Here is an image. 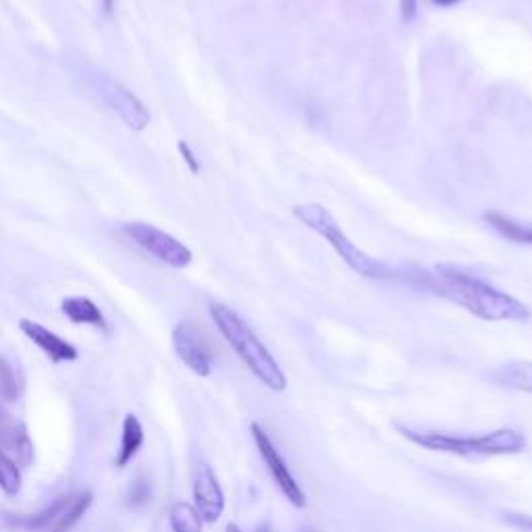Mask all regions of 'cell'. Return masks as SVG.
I'll use <instances>...</instances> for the list:
<instances>
[{
	"instance_id": "obj_1",
	"label": "cell",
	"mask_w": 532,
	"mask_h": 532,
	"mask_svg": "<svg viewBox=\"0 0 532 532\" xmlns=\"http://www.w3.org/2000/svg\"><path fill=\"white\" fill-rule=\"evenodd\" d=\"M422 287L431 289L433 294L454 302L468 310L472 316L489 323L501 321H528L530 308L505 294L495 285L487 283L481 277H474L454 264H437L431 271H422L416 275Z\"/></svg>"
},
{
	"instance_id": "obj_2",
	"label": "cell",
	"mask_w": 532,
	"mask_h": 532,
	"mask_svg": "<svg viewBox=\"0 0 532 532\" xmlns=\"http://www.w3.org/2000/svg\"><path fill=\"white\" fill-rule=\"evenodd\" d=\"M397 431L418 447L458 458L516 456L526 449V437L508 427L485 435H451L441 431H420L412 427H397Z\"/></svg>"
},
{
	"instance_id": "obj_3",
	"label": "cell",
	"mask_w": 532,
	"mask_h": 532,
	"mask_svg": "<svg viewBox=\"0 0 532 532\" xmlns=\"http://www.w3.org/2000/svg\"><path fill=\"white\" fill-rule=\"evenodd\" d=\"M210 316L239 360L250 368L252 375L271 391H285V372L244 318L225 304H210Z\"/></svg>"
},
{
	"instance_id": "obj_4",
	"label": "cell",
	"mask_w": 532,
	"mask_h": 532,
	"mask_svg": "<svg viewBox=\"0 0 532 532\" xmlns=\"http://www.w3.org/2000/svg\"><path fill=\"white\" fill-rule=\"evenodd\" d=\"M291 212H294V217L302 225H306L314 233L325 237L329 246L341 256V260L358 275L368 277V279H387L389 275L393 277V271H387V266H383L375 258H370L364 250H360L352 242L348 235H345V231L339 227V223L335 221V217L325 206H321V204H298V206L291 208Z\"/></svg>"
},
{
	"instance_id": "obj_5",
	"label": "cell",
	"mask_w": 532,
	"mask_h": 532,
	"mask_svg": "<svg viewBox=\"0 0 532 532\" xmlns=\"http://www.w3.org/2000/svg\"><path fill=\"white\" fill-rule=\"evenodd\" d=\"M79 77L84 79L86 88L92 90V94L106 109L115 113L129 129L144 131L150 125V113L146 104L121 82H117L115 77L92 65H84L82 71H79Z\"/></svg>"
},
{
	"instance_id": "obj_6",
	"label": "cell",
	"mask_w": 532,
	"mask_h": 532,
	"mask_svg": "<svg viewBox=\"0 0 532 532\" xmlns=\"http://www.w3.org/2000/svg\"><path fill=\"white\" fill-rule=\"evenodd\" d=\"M125 237H129L133 244L146 250L150 256H154L158 262H163L171 269H185L192 262V250L181 244L177 237L169 235L167 231L158 229L150 223H125L123 225Z\"/></svg>"
},
{
	"instance_id": "obj_7",
	"label": "cell",
	"mask_w": 532,
	"mask_h": 532,
	"mask_svg": "<svg viewBox=\"0 0 532 532\" xmlns=\"http://www.w3.org/2000/svg\"><path fill=\"white\" fill-rule=\"evenodd\" d=\"M252 439L256 443V449H258V454L266 466V470L271 472L273 476V481L275 485L281 489V493L285 495V499L291 503V505H296V508H306V495L300 487V483L296 481V476L294 472L289 470L287 462L283 460V456L279 454V449L277 445L273 443V439L269 437V433H266L258 422H252Z\"/></svg>"
},
{
	"instance_id": "obj_8",
	"label": "cell",
	"mask_w": 532,
	"mask_h": 532,
	"mask_svg": "<svg viewBox=\"0 0 532 532\" xmlns=\"http://www.w3.org/2000/svg\"><path fill=\"white\" fill-rule=\"evenodd\" d=\"M173 348L179 360L198 377H210L212 352L204 335L190 323H179L173 329Z\"/></svg>"
},
{
	"instance_id": "obj_9",
	"label": "cell",
	"mask_w": 532,
	"mask_h": 532,
	"mask_svg": "<svg viewBox=\"0 0 532 532\" xmlns=\"http://www.w3.org/2000/svg\"><path fill=\"white\" fill-rule=\"evenodd\" d=\"M194 508L200 512L202 520L208 524H215L221 520L225 512V493L221 489L219 478L208 464L198 468L194 481Z\"/></svg>"
},
{
	"instance_id": "obj_10",
	"label": "cell",
	"mask_w": 532,
	"mask_h": 532,
	"mask_svg": "<svg viewBox=\"0 0 532 532\" xmlns=\"http://www.w3.org/2000/svg\"><path fill=\"white\" fill-rule=\"evenodd\" d=\"M19 329H21V333L25 337H28L30 341H34L52 362H57V364L73 362L79 356L73 343H69L67 339L59 337L57 333H52L44 325H40L36 321H30V318H21Z\"/></svg>"
},
{
	"instance_id": "obj_11",
	"label": "cell",
	"mask_w": 532,
	"mask_h": 532,
	"mask_svg": "<svg viewBox=\"0 0 532 532\" xmlns=\"http://www.w3.org/2000/svg\"><path fill=\"white\" fill-rule=\"evenodd\" d=\"M0 449L7 451L19 466H30L34 460V443L25 424L13 420L3 410H0Z\"/></svg>"
},
{
	"instance_id": "obj_12",
	"label": "cell",
	"mask_w": 532,
	"mask_h": 532,
	"mask_svg": "<svg viewBox=\"0 0 532 532\" xmlns=\"http://www.w3.org/2000/svg\"><path fill=\"white\" fill-rule=\"evenodd\" d=\"M61 310L75 325H92L104 333L109 331V323H106L102 310L90 298H84V296L65 298L61 302Z\"/></svg>"
},
{
	"instance_id": "obj_13",
	"label": "cell",
	"mask_w": 532,
	"mask_h": 532,
	"mask_svg": "<svg viewBox=\"0 0 532 532\" xmlns=\"http://www.w3.org/2000/svg\"><path fill=\"white\" fill-rule=\"evenodd\" d=\"M144 445V429L138 416L127 414L123 420V437H121V449L117 456V468H125L133 458L138 456V451Z\"/></svg>"
},
{
	"instance_id": "obj_14",
	"label": "cell",
	"mask_w": 532,
	"mask_h": 532,
	"mask_svg": "<svg viewBox=\"0 0 532 532\" xmlns=\"http://www.w3.org/2000/svg\"><path fill=\"white\" fill-rule=\"evenodd\" d=\"M483 221L493 229L497 231L501 237L508 239V242H514V244H528L532 246V225L528 223H518L510 217H503L499 215V212H485L483 215Z\"/></svg>"
},
{
	"instance_id": "obj_15",
	"label": "cell",
	"mask_w": 532,
	"mask_h": 532,
	"mask_svg": "<svg viewBox=\"0 0 532 532\" xmlns=\"http://www.w3.org/2000/svg\"><path fill=\"white\" fill-rule=\"evenodd\" d=\"M495 381L508 389L532 395V362L516 360L503 364L495 372Z\"/></svg>"
},
{
	"instance_id": "obj_16",
	"label": "cell",
	"mask_w": 532,
	"mask_h": 532,
	"mask_svg": "<svg viewBox=\"0 0 532 532\" xmlns=\"http://www.w3.org/2000/svg\"><path fill=\"white\" fill-rule=\"evenodd\" d=\"M94 501V495L90 491H82V493H75L67 497L65 508L50 532H69L79 520L86 516V512L90 510V505Z\"/></svg>"
},
{
	"instance_id": "obj_17",
	"label": "cell",
	"mask_w": 532,
	"mask_h": 532,
	"mask_svg": "<svg viewBox=\"0 0 532 532\" xmlns=\"http://www.w3.org/2000/svg\"><path fill=\"white\" fill-rule=\"evenodd\" d=\"M169 524L173 532H202L204 520L194 505L179 501L169 512Z\"/></svg>"
},
{
	"instance_id": "obj_18",
	"label": "cell",
	"mask_w": 532,
	"mask_h": 532,
	"mask_svg": "<svg viewBox=\"0 0 532 532\" xmlns=\"http://www.w3.org/2000/svg\"><path fill=\"white\" fill-rule=\"evenodd\" d=\"M0 489L7 495H17L21 491L19 464L3 449H0Z\"/></svg>"
},
{
	"instance_id": "obj_19",
	"label": "cell",
	"mask_w": 532,
	"mask_h": 532,
	"mask_svg": "<svg viewBox=\"0 0 532 532\" xmlns=\"http://www.w3.org/2000/svg\"><path fill=\"white\" fill-rule=\"evenodd\" d=\"M19 395H21V387L15 375V368L5 356H0V399L7 404H13L17 402Z\"/></svg>"
},
{
	"instance_id": "obj_20",
	"label": "cell",
	"mask_w": 532,
	"mask_h": 532,
	"mask_svg": "<svg viewBox=\"0 0 532 532\" xmlns=\"http://www.w3.org/2000/svg\"><path fill=\"white\" fill-rule=\"evenodd\" d=\"M150 497H152L150 483L144 481V478H140V481L131 485L129 495H127V503L131 505V508H142V505H146L150 501Z\"/></svg>"
},
{
	"instance_id": "obj_21",
	"label": "cell",
	"mask_w": 532,
	"mask_h": 532,
	"mask_svg": "<svg viewBox=\"0 0 532 532\" xmlns=\"http://www.w3.org/2000/svg\"><path fill=\"white\" fill-rule=\"evenodd\" d=\"M177 148H179V154L183 156L185 165H188V169H190L194 175H198V173H200V161H198V158H196L194 150L190 148V144L181 140V142L177 144Z\"/></svg>"
},
{
	"instance_id": "obj_22",
	"label": "cell",
	"mask_w": 532,
	"mask_h": 532,
	"mask_svg": "<svg viewBox=\"0 0 532 532\" xmlns=\"http://www.w3.org/2000/svg\"><path fill=\"white\" fill-rule=\"evenodd\" d=\"M399 11H402V21L408 25L416 19L418 0H399Z\"/></svg>"
},
{
	"instance_id": "obj_23",
	"label": "cell",
	"mask_w": 532,
	"mask_h": 532,
	"mask_svg": "<svg viewBox=\"0 0 532 532\" xmlns=\"http://www.w3.org/2000/svg\"><path fill=\"white\" fill-rule=\"evenodd\" d=\"M505 522L524 530V532H532V516H524V514H503Z\"/></svg>"
},
{
	"instance_id": "obj_24",
	"label": "cell",
	"mask_w": 532,
	"mask_h": 532,
	"mask_svg": "<svg viewBox=\"0 0 532 532\" xmlns=\"http://www.w3.org/2000/svg\"><path fill=\"white\" fill-rule=\"evenodd\" d=\"M429 3H431L433 7H439V9H449V7L460 5L462 0H429Z\"/></svg>"
},
{
	"instance_id": "obj_25",
	"label": "cell",
	"mask_w": 532,
	"mask_h": 532,
	"mask_svg": "<svg viewBox=\"0 0 532 532\" xmlns=\"http://www.w3.org/2000/svg\"><path fill=\"white\" fill-rule=\"evenodd\" d=\"M102 9L106 15H111L115 9V0H102Z\"/></svg>"
},
{
	"instance_id": "obj_26",
	"label": "cell",
	"mask_w": 532,
	"mask_h": 532,
	"mask_svg": "<svg viewBox=\"0 0 532 532\" xmlns=\"http://www.w3.org/2000/svg\"><path fill=\"white\" fill-rule=\"evenodd\" d=\"M254 532H273V528H271V524L269 522H264V524H260Z\"/></svg>"
},
{
	"instance_id": "obj_27",
	"label": "cell",
	"mask_w": 532,
	"mask_h": 532,
	"mask_svg": "<svg viewBox=\"0 0 532 532\" xmlns=\"http://www.w3.org/2000/svg\"><path fill=\"white\" fill-rule=\"evenodd\" d=\"M225 532H242V530H239V526H237V524H227Z\"/></svg>"
},
{
	"instance_id": "obj_28",
	"label": "cell",
	"mask_w": 532,
	"mask_h": 532,
	"mask_svg": "<svg viewBox=\"0 0 532 532\" xmlns=\"http://www.w3.org/2000/svg\"><path fill=\"white\" fill-rule=\"evenodd\" d=\"M300 532H316L312 526H304V528H300Z\"/></svg>"
}]
</instances>
